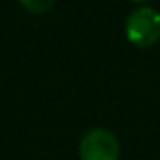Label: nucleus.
<instances>
[{
  "mask_svg": "<svg viewBox=\"0 0 160 160\" xmlns=\"http://www.w3.org/2000/svg\"><path fill=\"white\" fill-rule=\"evenodd\" d=\"M125 36L134 47L147 48L160 39V13L155 8L140 6L125 21Z\"/></svg>",
  "mask_w": 160,
  "mask_h": 160,
  "instance_id": "1",
  "label": "nucleus"
},
{
  "mask_svg": "<svg viewBox=\"0 0 160 160\" xmlns=\"http://www.w3.org/2000/svg\"><path fill=\"white\" fill-rule=\"evenodd\" d=\"M78 155L80 160H119L121 147L114 132L91 128L80 140Z\"/></svg>",
  "mask_w": 160,
  "mask_h": 160,
  "instance_id": "2",
  "label": "nucleus"
},
{
  "mask_svg": "<svg viewBox=\"0 0 160 160\" xmlns=\"http://www.w3.org/2000/svg\"><path fill=\"white\" fill-rule=\"evenodd\" d=\"M19 2L26 11H30L34 15H41V13H47L54 6L56 0H19Z\"/></svg>",
  "mask_w": 160,
  "mask_h": 160,
  "instance_id": "3",
  "label": "nucleus"
},
{
  "mask_svg": "<svg viewBox=\"0 0 160 160\" xmlns=\"http://www.w3.org/2000/svg\"><path fill=\"white\" fill-rule=\"evenodd\" d=\"M130 2H136V4H142V2H149V0H130Z\"/></svg>",
  "mask_w": 160,
  "mask_h": 160,
  "instance_id": "4",
  "label": "nucleus"
}]
</instances>
